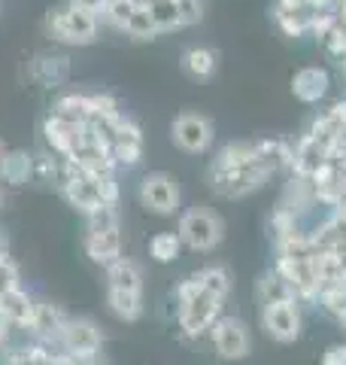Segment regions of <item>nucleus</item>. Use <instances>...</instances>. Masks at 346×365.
<instances>
[{"label": "nucleus", "mask_w": 346, "mask_h": 365, "mask_svg": "<svg viewBox=\"0 0 346 365\" xmlns=\"http://www.w3.org/2000/svg\"><path fill=\"white\" fill-rule=\"evenodd\" d=\"M107 304L115 319L122 323H137L143 317V292H125V289H107Z\"/></svg>", "instance_id": "b1692460"}, {"label": "nucleus", "mask_w": 346, "mask_h": 365, "mask_svg": "<svg viewBox=\"0 0 346 365\" xmlns=\"http://www.w3.org/2000/svg\"><path fill=\"white\" fill-rule=\"evenodd\" d=\"M331 88V76L325 67H304L292 76V95L304 104H319Z\"/></svg>", "instance_id": "2eb2a0df"}, {"label": "nucleus", "mask_w": 346, "mask_h": 365, "mask_svg": "<svg viewBox=\"0 0 346 365\" xmlns=\"http://www.w3.org/2000/svg\"><path fill=\"white\" fill-rule=\"evenodd\" d=\"M33 311H37V299H33L31 292L25 289H13L6 295H0V314H4V319L9 326H19V329H31L33 323Z\"/></svg>", "instance_id": "dca6fc26"}, {"label": "nucleus", "mask_w": 346, "mask_h": 365, "mask_svg": "<svg viewBox=\"0 0 346 365\" xmlns=\"http://www.w3.org/2000/svg\"><path fill=\"white\" fill-rule=\"evenodd\" d=\"M328 158H331V153L325 150V146H319V143L313 140V137L307 134L304 140L295 146V153H292V165H288V168H292L298 177H313L316 170L328 162Z\"/></svg>", "instance_id": "a211bd4d"}, {"label": "nucleus", "mask_w": 346, "mask_h": 365, "mask_svg": "<svg viewBox=\"0 0 346 365\" xmlns=\"http://www.w3.org/2000/svg\"><path fill=\"white\" fill-rule=\"evenodd\" d=\"M182 71L192 79H210L216 73V52L206 46H192L182 52Z\"/></svg>", "instance_id": "a878e982"}, {"label": "nucleus", "mask_w": 346, "mask_h": 365, "mask_svg": "<svg viewBox=\"0 0 346 365\" xmlns=\"http://www.w3.org/2000/svg\"><path fill=\"white\" fill-rule=\"evenodd\" d=\"M194 280L201 283V287L206 292H213L219 295V299H228V292H231V274L225 268H219V265H210V268H201L198 274H194Z\"/></svg>", "instance_id": "c756f323"}, {"label": "nucleus", "mask_w": 346, "mask_h": 365, "mask_svg": "<svg viewBox=\"0 0 346 365\" xmlns=\"http://www.w3.org/2000/svg\"><path fill=\"white\" fill-rule=\"evenodd\" d=\"M58 347L64 353H70L76 359H91L100 353V344H103V335L98 323H91L85 317H67L64 329L58 332Z\"/></svg>", "instance_id": "423d86ee"}, {"label": "nucleus", "mask_w": 346, "mask_h": 365, "mask_svg": "<svg viewBox=\"0 0 346 365\" xmlns=\"http://www.w3.org/2000/svg\"><path fill=\"white\" fill-rule=\"evenodd\" d=\"M0 204H4V198H0Z\"/></svg>", "instance_id": "79ce46f5"}, {"label": "nucleus", "mask_w": 346, "mask_h": 365, "mask_svg": "<svg viewBox=\"0 0 346 365\" xmlns=\"http://www.w3.org/2000/svg\"><path fill=\"white\" fill-rule=\"evenodd\" d=\"M322 365H346V344L328 347L325 356H322Z\"/></svg>", "instance_id": "c9c22d12"}, {"label": "nucleus", "mask_w": 346, "mask_h": 365, "mask_svg": "<svg viewBox=\"0 0 346 365\" xmlns=\"http://www.w3.org/2000/svg\"><path fill=\"white\" fill-rule=\"evenodd\" d=\"M137 6H140V0H107V6H103V13H100V21L112 31H125V25H128V19Z\"/></svg>", "instance_id": "c85d7f7f"}, {"label": "nucleus", "mask_w": 346, "mask_h": 365, "mask_svg": "<svg viewBox=\"0 0 346 365\" xmlns=\"http://www.w3.org/2000/svg\"><path fill=\"white\" fill-rule=\"evenodd\" d=\"M143 4L149 9V16H152L158 34H167V31H179L182 28L177 0H143Z\"/></svg>", "instance_id": "bb28decb"}, {"label": "nucleus", "mask_w": 346, "mask_h": 365, "mask_svg": "<svg viewBox=\"0 0 346 365\" xmlns=\"http://www.w3.org/2000/svg\"><path fill=\"white\" fill-rule=\"evenodd\" d=\"M177 6H179L182 28L198 25V21L204 19V0H177Z\"/></svg>", "instance_id": "f704fd0d"}, {"label": "nucleus", "mask_w": 346, "mask_h": 365, "mask_svg": "<svg viewBox=\"0 0 346 365\" xmlns=\"http://www.w3.org/2000/svg\"><path fill=\"white\" fill-rule=\"evenodd\" d=\"M19 287H21V271H19V265L6 253H0V295L13 292Z\"/></svg>", "instance_id": "72a5a7b5"}, {"label": "nucleus", "mask_w": 346, "mask_h": 365, "mask_svg": "<svg viewBox=\"0 0 346 365\" xmlns=\"http://www.w3.org/2000/svg\"><path fill=\"white\" fill-rule=\"evenodd\" d=\"M177 304H179V329H182V335L186 338H201L210 332V326L216 323L219 317H222V299L213 292H206L198 280H194V274L192 277H186L177 287Z\"/></svg>", "instance_id": "f03ea898"}, {"label": "nucleus", "mask_w": 346, "mask_h": 365, "mask_svg": "<svg viewBox=\"0 0 346 365\" xmlns=\"http://www.w3.org/2000/svg\"><path fill=\"white\" fill-rule=\"evenodd\" d=\"M52 182L64 192V198L83 213H91L95 207H100V204H119V182H115V174H88V170L73 168L67 158L58 162V174Z\"/></svg>", "instance_id": "f257e3e1"}, {"label": "nucleus", "mask_w": 346, "mask_h": 365, "mask_svg": "<svg viewBox=\"0 0 346 365\" xmlns=\"http://www.w3.org/2000/svg\"><path fill=\"white\" fill-rule=\"evenodd\" d=\"M256 295H258V304H280V302H298V295L292 289V283H288L280 271H268L264 277L258 280L256 287Z\"/></svg>", "instance_id": "5701e85b"}, {"label": "nucleus", "mask_w": 346, "mask_h": 365, "mask_svg": "<svg viewBox=\"0 0 346 365\" xmlns=\"http://www.w3.org/2000/svg\"><path fill=\"white\" fill-rule=\"evenodd\" d=\"M85 253L98 265H112L122 256V228H85Z\"/></svg>", "instance_id": "ddd939ff"}, {"label": "nucleus", "mask_w": 346, "mask_h": 365, "mask_svg": "<svg viewBox=\"0 0 346 365\" xmlns=\"http://www.w3.org/2000/svg\"><path fill=\"white\" fill-rule=\"evenodd\" d=\"M9 329H13V326H9L6 319H4V314H0V347H6V341H9Z\"/></svg>", "instance_id": "4c0bfd02"}, {"label": "nucleus", "mask_w": 346, "mask_h": 365, "mask_svg": "<svg viewBox=\"0 0 346 365\" xmlns=\"http://www.w3.org/2000/svg\"><path fill=\"white\" fill-rule=\"evenodd\" d=\"M33 177V155L25 150H6L0 158V182L6 186H25Z\"/></svg>", "instance_id": "412c9836"}, {"label": "nucleus", "mask_w": 346, "mask_h": 365, "mask_svg": "<svg viewBox=\"0 0 346 365\" xmlns=\"http://www.w3.org/2000/svg\"><path fill=\"white\" fill-rule=\"evenodd\" d=\"M316 302L322 304V311L331 314L334 319H340V323L346 319V287H343V283H331V287H322Z\"/></svg>", "instance_id": "2f4dec72"}, {"label": "nucleus", "mask_w": 346, "mask_h": 365, "mask_svg": "<svg viewBox=\"0 0 346 365\" xmlns=\"http://www.w3.org/2000/svg\"><path fill=\"white\" fill-rule=\"evenodd\" d=\"M43 137H46V143H49V153L61 155V158H70L76 146L83 143L85 125L67 122L61 116H55V113H49L46 122H43Z\"/></svg>", "instance_id": "f8f14e48"}, {"label": "nucleus", "mask_w": 346, "mask_h": 365, "mask_svg": "<svg viewBox=\"0 0 346 365\" xmlns=\"http://www.w3.org/2000/svg\"><path fill=\"white\" fill-rule=\"evenodd\" d=\"M4 153H6V146H4V140H0V158H4Z\"/></svg>", "instance_id": "58836bf2"}, {"label": "nucleus", "mask_w": 346, "mask_h": 365, "mask_svg": "<svg viewBox=\"0 0 346 365\" xmlns=\"http://www.w3.org/2000/svg\"><path fill=\"white\" fill-rule=\"evenodd\" d=\"M179 250H182V237L177 232H158L152 241H149V256H152L155 262H161V265L177 262Z\"/></svg>", "instance_id": "cd10ccee"}, {"label": "nucleus", "mask_w": 346, "mask_h": 365, "mask_svg": "<svg viewBox=\"0 0 346 365\" xmlns=\"http://www.w3.org/2000/svg\"><path fill=\"white\" fill-rule=\"evenodd\" d=\"M107 289H125V292H143V271L134 259L119 256L107 265Z\"/></svg>", "instance_id": "6ab92c4d"}, {"label": "nucleus", "mask_w": 346, "mask_h": 365, "mask_svg": "<svg viewBox=\"0 0 346 365\" xmlns=\"http://www.w3.org/2000/svg\"><path fill=\"white\" fill-rule=\"evenodd\" d=\"M343 71H346V55H343Z\"/></svg>", "instance_id": "a19ab883"}, {"label": "nucleus", "mask_w": 346, "mask_h": 365, "mask_svg": "<svg viewBox=\"0 0 346 365\" xmlns=\"http://www.w3.org/2000/svg\"><path fill=\"white\" fill-rule=\"evenodd\" d=\"M73 6H79V9H85V13H91V16H98L100 19V13H103V6H107V0H70Z\"/></svg>", "instance_id": "e433bc0d"}, {"label": "nucleus", "mask_w": 346, "mask_h": 365, "mask_svg": "<svg viewBox=\"0 0 346 365\" xmlns=\"http://www.w3.org/2000/svg\"><path fill=\"white\" fill-rule=\"evenodd\" d=\"M210 341H213V347L216 353L222 359L228 362H237V359H243L249 347H252V341H249V329L243 326V319H237V317H219L216 323L210 326Z\"/></svg>", "instance_id": "1a4fd4ad"}, {"label": "nucleus", "mask_w": 346, "mask_h": 365, "mask_svg": "<svg viewBox=\"0 0 346 365\" xmlns=\"http://www.w3.org/2000/svg\"><path fill=\"white\" fill-rule=\"evenodd\" d=\"M170 137H173V143H177L182 153L201 155V153H206L213 146L216 128H213L210 119L201 116V113H182V116L173 119Z\"/></svg>", "instance_id": "0eeeda50"}, {"label": "nucleus", "mask_w": 346, "mask_h": 365, "mask_svg": "<svg viewBox=\"0 0 346 365\" xmlns=\"http://www.w3.org/2000/svg\"><path fill=\"white\" fill-rule=\"evenodd\" d=\"M95 95H64V98H58L55 101V107L52 113L55 116H61L67 122H76V125H85L91 116H95Z\"/></svg>", "instance_id": "4be33fe9"}, {"label": "nucleus", "mask_w": 346, "mask_h": 365, "mask_svg": "<svg viewBox=\"0 0 346 365\" xmlns=\"http://www.w3.org/2000/svg\"><path fill=\"white\" fill-rule=\"evenodd\" d=\"M273 19H276V25H280V28L288 34V37H301L304 31L313 28V21H310L307 16L295 13V9H285L283 4H276V9H273Z\"/></svg>", "instance_id": "473e14b6"}, {"label": "nucleus", "mask_w": 346, "mask_h": 365, "mask_svg": "<svg viewBox=\"0 0 346 365\" xmlns=\"http://www.w3.org/2000/svg\"><path fill=\"white\" fill-rule=\"evenodd\" d=\"M177 235L182 237V247L194 250V253H210L222 244L225 225L210 207H189L179 216Z\"/></svg>", "instance_id": "20e7f679"}, {"label": "nucleus", "mask_w": 346, "mask_h": 365, "mask_svg": "<svg viewBox=\"0 0 346 365\" xmlns=\"http://www.w3.org/2000/svg\"><path fill=\"white\" fill-rule=\"evenodd\" d=\"M110 153L115 158V165H122V168H134L143 158V131H140V125L131 116H125V113L112 131Z\"/></svg>", "instance_id": "9b49d317"}, {"label": "nucleus", "mask_w": 346, "mask_h": 365, "mask_svg": "<svg viewBox=\"0 0 346 365\" xmlns=\"http://www.w3.org/2000/svg\"><path fill=\"white\" fill-rule=\"evenodd\" d=\"M346 131V122H343V113L337 110V104H334L331 110H325L322 116L310 125V137L319 143V146H325L328 153H334V146H337V140H340V134Z\"/></svg>", "instance_id": "aec40b11"}, {"label": "nucleus", "mask_w": 346, "mask_h": 365, "mask_svg": "<svg viewBox=\"0 0 346 365\" xmlns=\"http://www.w3.org/2000/svg\"><path fill=\"white\" fill-rule=\"evenodd\" d=\"M64 323H67V314L61 311V307L37 299V311H33V323H31L28 332L33 338H40V341H55L58 332L64 329Z\"/></svg>", "instance_id": "f3484780"}, {"label": "nucleus", "mask_w": 346, "mask_h": 365, "mask_svg": "<svg viewBox=\"0 0 346 365\" xmlns=\"http://www.w3.org/2000/svg\"><path fill=\"white\" fill-rule=\"evenodd\" d=\"M273 174H276L273 165L264 162V158L258 155V158H252V162L240 165V168L213 170V174H210V186H213L216 195L237 201V198H246V195H252L256 189H261Z\"/></svg>", "instance_id": "7ed1b4c3"}, {"label": "nucleus", "mask_w": 346, "mask_h": 365, "mask_svg": "<svg viewBox=\"0 0 346 365\" xmlns=\"http://www.w3.org/2000/svg\"><path fill=\"white\" fill-rule=\"evenodd\" d=\"M0 253H6V247H4V237H0Z\"/></svg>", "instance_id": "ea45409f"}, {"label": "nucleus", "mask_w": 346, "mask_h": 365, "mask_svg": "<svg viewBox=\"0 0 346 365\" xmlns=\"http://www.w3.org/2000/svg\"><path fill=\"white\" fill-rule=\"evenodd\" d=\"M98 16L85 13L79 6H64L55 9V13L46 19V28H49V37L64 43V46H88L98 40Z\"/></svg>", "instance_id": "39448f33"}, {"label": "nucleus", "mask_w": 346, "mask_h": 365, "mask_svg": "<svg viewBox=\"0 0 346 365\" xmlns=\"http://www.w3.org/2000/svg\"><path fill=\"white\" fill-rule=\"evenodd\" d=\"M140 204L155 216H173L179 210V186L164 170L146 174L140 182Z\"/></svg>", "instance_id": "6e6552de"}, {"label": "nucleus", "mask_w": 346, "mask_h": 365, "mask_svg": "<svg viewBox=\"0 0 346 365\" xmlns=\"http://www.w3.org/2000/svg\"><path fill=\"white\" fill-rule=\"evenodd\" d=\"M125 34H128L131 40H155L158 37V28H155V21H152V16H149L143 0H140V6L131 13L128 25H125Z\"/></svg>", "instance_id": "7c9ffc66"}, {"label": "nucleus", "mask_w": 346, "mask_h": 365, "mask_svg": "<svg viewBox=\"0 0 346 365\" xmlns=\"http://www.w3.org/2000/svg\"><path fill=\"white\" fill-rule=\"evenodd\" d=\"M252 158H258V150H256V140H234V143H228L222 146V150L216 153L213 158V165H210V174L213 170H231V168H240V165H246L252 162Z\"/></svg>", "instance_id": "393cba45"}, {"label": "nucleus", "mask_w": 346, "mask_h": 365, "mask_svg": "<svg viewBox=\"0 0 346 365\" xmlns=\"http://www.w3.org/2000/svg\"><path fill=\"white\" fill-rule=\"evenodd\" d=\"M31 79L46 88H58L70 79V58L64 52H43L31 61Z\"/></svg>", "instance_id": "4468645a"}, {"label": "nucleus", "mask_w": 346, "mask_h": 365, "mask_svg": "<svg viewBox=\"0 0 346 365\" xmlns=\"http://www.w3.org/2000/svg\"><path fill=\"white\" fill-rule=\"evenodd\" d=\"M301 307L298 302H280V304H261V329L280 344H292L301 338Z\"/></svg>", "instance_id": "9d476101"}]
</instances>
